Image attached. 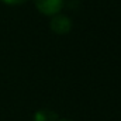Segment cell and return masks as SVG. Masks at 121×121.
Returning a JSON list of instances; mask_svg holds the SVG:
<instances>
[{
  "instance_id": "obj_1",
  "label": "cell",
  "mask_w": 121,
  "mask_h": 121,
  "mask_svg": "<svg viewBox=\"0 0 121 121\" xmlns=\"http://www.w3.org/2000/svg\"><path fill=\"white\" fill-rule=\"evenodd\" d=\"M49 28L54 34L66 35L72 30V20L65 14H60V13L55 14V16H52V18L49 21Z\"/></svg>"
},
{
  "instance_id": "obj_2",
  "label": "cell",
  "mask_w": 121,
  "mask_h": 121,
  "mask_svg": "<svg viewBox=\"0 0 121 121\" xmlns=\"http://www.w3.org/2000/svg\"><path fill=\"white\" fill-rule=\"evenodd\" d=\"M34 4L39 13H42L44 16L52 17V16L60 13L65 1L63 0H34Z\"/></svg>"
},
{
  "instance_id": "obj_5",
  "label": "cell",
  "mask_w": 121,
  "mask_h": 121,
  "mask_svg": "<svg viewBox=\"0 0 121 121\" xmlns=\"http://www.w3.org/2000/svg\"><path fill=\"white\" fill-rule=\"evenodd\" d=\"M59 121H72V120H68V118H62V120H59Z\"/></svg>"
},
{
  "instance_id": "obj_3",
  "label": "cell",
  "mask_w": 121,
  "mask_h": 121,
  "mask_svg": "<svg viewBox=\"0 0 121 121\" xmlns=\"http://www.w3.org/2000/svg\"><path fill=\"white\" fill-rule=\"evenodd\" d=\"M58 114L49 108H41L34 114V121H56Z\"/></svg>"
},
{
  "instance_id": "obj_4",
  "label": "cell",
  "mask_w": 121,
  "mask_h": 121,
  "mask_svg": "<svg viewBox=\"0 0 121 121\" xmlns=\"http://www.w3.org/2000/svg\"><path fill=\"white\" fill-rule=\"evenodd\" d=\"M1 1H4L6 4H10V6H18V4H24L28 0H1Z\"/></svg>"
}]
</instances>
